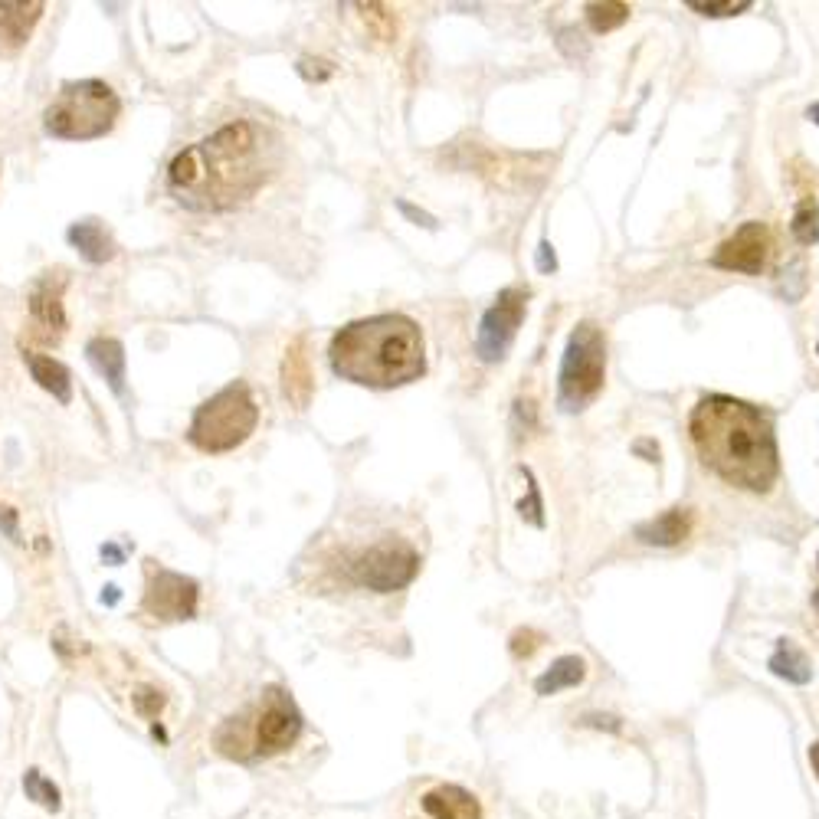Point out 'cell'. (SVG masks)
Instances as JSON below:
<instances>
[{"label":"cell","instance_id":"3","mask_svg":"<svg viewBox=\"0 0 819 819\" xmlns=\"http://www.w3.org/2000/svg\"><path fill=\"white\" fill-rule=\"evenodd\" d=\"M331 371L361 387H400L426 374V344L420 325L387 312L344 325L328 348Z\"/></svg>","mask_w":819,"mask_h":819},{"label":"cell","instance_id":"13","mask_svg":"<svg viewBox=\"0 0 819 819\" xmlns=\"http://www.w3.org/2000/svg\"><path fill=\"white\" fill-rule=\"evenodd\" d=\"M40 17H43L40 0H4L0 4V56L17 53L30 40Z\"/></svg>","mask_w":819,"mask_h":819},{"label":"cell","instance_id":"15","mask_svg":"<svg viewBox=\"0 0 819 819\" xmlns=\"http://www.w3.org/2000/svg\"><path fill=\"white\" fill-rule=\"evenodd\" d=\"M312 390H315V377L305 354V338H295L286 348V358H282V394H286L295 407H308Z\"/></svg>","mask_w":819,"mask_h":819},{"label":"cell","instance_id":"40","mask_svg":"<svg viewBox=\"0 0 819 819\" xmlns=\"http://www.w3.org/2000/svg\"><path fill=\"white\" fill-rule=\"evenodd\" d=\"M816 567H819V557H816Z\"/></svg>","mask_w":819,"mask_h":819},{"label":"cell","instance_id":"16","mask_svg":"<svg viewBox=\"0 0 819 819\" xmlns=\"http://www.w3.org/2000/svg\"><path fill=\"white\" fill-rule=\"evenodd\" d=\"M688 534H692V512L688 508H669V512L643 521L636 528V538L643 544H652V548H672V544L685 541Z\"/></svg>","mask_w":819,"mask_h":819},{"label":"cell","instance_id":"7","mask_svg":"<svg viewBox=\"0 0 819 819\" xmlns=\"http://www.w3.org/2000/svg\"><path fill=\"white\" fill-rule=\"evenodd\" d=\"M607 381V338L600 325L580 322L567 338L561 377H557V400L567 413L584 410Z\"/></svg>","mask_w":819,"mask_h":819},{"label":"cell","instance_id":"24","mask_svg":"<svg viewBox=\"0 0 819 819\" xmlns=\"http://www.w3.org/2000/svg\"><path fill=\"white\" fill-rule=\"evenodd\" d=\"M587 20H590V27L597 30V33H610V30L623 27V23L629 20V7L626 4H616V0H610V4H590L587 7Z\"/></svg>","mask_w":819,"mask_h":819},{"label":"cell","instance_id":"21","mask_svg":"<svg viewBox=\"0 0 819 819\" xmlns=\"http://www.w3.org/2000/svg\"><path fill=\"white\" fill-rule=\"evenodd\" d=\"M587 679V662L580 656H561L551 662V669L534 679V692L538 695H557L564 688H577Z\"/></svg>","mask_w":819,"mask_h":819},{"label":"cell","instance_id":"17","mask_svg":"<svg viewBox=\"0 0 819 819\" xmlns=\"http://www.w3.org/2000/svg\"><path fill=\"white\" fill-rule=\"evenodd\" d=\"M23 361H27L33 381H37L46 394H53L59 403L73 400V377H69V367L63 361L50 358V354H37V351H27Z\"/></svg>","mask_w":819,"mask_h":819},{"label":"cell","instance_id":"34","mask_svg":"<svg viewBox=\"0 0 819 819\" xmlns=\"http://www.w3.org/2000/svg\"><path fill=\"white\" fill-rule=\"evenodd\" d=\"M102 557H109L112 564H118V561H122V551L112 548V544H109V548H102Z\"/></svg>","mask_w":819,"mask_h":819},{"label":"cell","instance_id":"38","mask_svg":"<svg viewBox=\"0 0 819 819\" xmlns=\"http://www.w3.org/2000/svg\"><path fill=\"white\" fill-rule=\"evenodd\" d=\"M806 118H810L813 125H819V102H813L810 109H806Z\"/></svg>","mask_w":819,"mask_h":819},{"label":"cell","instance_id":"25","mask_svg":"<svg viewBox=\"0 0 819 819\" xmlns=\"http://www.w3.org/2000/svg\"><path fill=\"white\" fill-rule=\"evenodd\" d=\"M521 476L528 482V495L518 502V515L528 521L534 528H544V502H541V489L538 482H534V472L528 466H521Z\"/></svg>","mask_w":819,"mask_h":819},{"label":"cell","instance_id":"22","mask_svg":"<svg viewBox=\"0 0 819 819\" xmlns=\"http://www.w3.org/2000/svg\"><path fill=\"white\" fill-rule=\"evenodd\" d=\"M790 233L800 246H816L819 243V204L816 197H803L797 210H793Z\"/></svg>","mask_w":819,"mask_h":819},{"label":"cell","instance_id":"27","mask_svg":"<svg viewBox=\"0 0 819 819\" xmlns=\"http://www.w3.org/2000/svg\"><path fill=\"white\" fill-rule=\"evenodd\" d=\"M132 702H135V711H138L141 718H158L161 708H164V695L158 692V688H151V685H138L135 695H132Z\"/></svg>","mask_w":819,"mask_h":819},{"label":"cell","instance_id":"1","mask_svg":"<svg viewBox=\"0 0 819 819\" xmlns=\"http://www.w3.org/2000/svg\"><path fill=\"white\" fill-rule=\"evenodd\" d=\"M272 171H276L272 132L243 118L177 151L168 168V191L187 210L227 213L263 191Z\"/></svg>","mask_w":819,"mask_h":819},{"label":"cell","instance_id":"9","mask_svg":"<svg viewBox=\"0 0 819 819\" xmlns=\"http://www.w3.org/2000/svg\"><path fill=\"white\" fill-rule=\"evenodd\" d=\"M525 312H528V289L508 286L495 295L492 308L482 315L479 335H476V354L482 364H498L505 358L515 335H518Z\"/></svg>","mask_w":819,"mask_h":819},{"label":"cell","instance_id":"26","mask_svg":"<svg viewBox=\"0 0 819 819\" xmlns=\"http://www.w3.org/2000/svg\"><path fill=\"white\" fill-rule=\"evenodd\" d=\"M541 643H544V636L538 633V629H515L512 633V639H508V649H512V656L515 659H531L534 652L541 649Z\"/></svg>","mask_w":819,"mask_h":819},{"label":"cell","instance_id":"31","mask_svg":"<svg viewBox=\"0 0 819 819\" xmlns=\"http://www.w3.org/2000/svg\"><path fill=\"white\" fill-rule=\"evenodd\" d=\"M397 210L403 213V217H410L413 223H417V227H426V230H436V227H439L433 213H426V210H420V207H413L410 200H397Z\"/></svg>","mask_w":819,"mask_h":819},{"label":"cell","instance_id":"39","mask_svg":"<svg viewBox=\"0 0 819 819\" xmlns=\"http://www.w3.org/2000/svg\"><path fill=\"white\" fill-rule=\"evenodd\" d=\"M813 610H819V587L813 590Z\"/></svg>","mask_w":819,"mask_h":819},{"label":"cell","instance_id":"36","mask_svg":"<svg viewBox=\"0 0 819 819\" xmlns=\"http://www.w3.org/2000/svg\"><path fill=\"white\" fill-rule=\"evenodd\" d=\"M810 764H813V774L819 777V741L810 747Z\"/></svg>","mask_w":819,"mask_h":819},{"label":"cell","instance_id":"14","mask_svg":"<svg viewBox=\"0 0 819 819\" xmlns=\"http://www.w3.org/2000/svg\"><path fill=\"white\" fill-rule=\"evenodd\" d=\"M420 803L433 819H482V806L476 800V793L462 790L456 783L433 787L430 793H423Z\"/></svg>","mask_w":819,"mask_h":819},{"label":"cell","instance_id":"28","mask_svg":"<svg viewBox=\"0 0 819 819\" xmlns=\"http://www.w3.org/2000/svg\"><path fill=\"white\" fill-rule=\"evenodd\" d=\"M688 7L698 10L705 17H731V14H744L751 10V0H728V4H702V0H685Z\"/></svg>","mask_w":819,"mask_h":819},{"label":"cell","instance_id":"32","mask_svg":"<svg viewBox=\"0 0 819 819\" xmlns=\"http://www.w3.org/2000/svg\"><path fill=\"white\" fill-rule=\"evenodd\" d=\"M538 269L544 272V276L557 272V256H554V246L548 240H541V246H538Z\"/></svg>","mask_w":819,"mask_h":819},{"label":"cell","instance_id":"11","mask_svg":"<svg viewBox=\"0 0 819 819\" xmlns=\"http://www.w3.org/2000/svg\"><path fill=\"white\" fill-rule=\"evenodd\" d=\"M770 259V230L761 220H747L711 253V266L744 272V276H761Z\"/></svg>","mask_w":819,"mask_h":819},{"label":"cell","instance_id":"23","mask_svg":"<svg viewBox=\"0 0 819 819\" xmlns=\"http://www.w3.org/2000/svg\"><path fill=\"white\" fill-rule=\"evenodd\" d=\"M23 790H27L30 800H37L40 806H46L50 813H59L63 810V793L53 780H46L37 767H30L27 774H23Z\"/></svg>","mask_w":819,"mask_h":819},{"label":"cell","instance_id":"35","mask_svg":"<svg viewBox=\"0 0 819 819\" xmlns=\"http://www.w3.org/2000/svg\"><path fill=\"white\" fill-rule=\"evenodd\" d=\"M151 734H154V741H161V744H168V731L161 728V724H151Z\"/></svg>","mask_w":819,"mask_h":819},{"label":"cell","instance_id":"8","mask_svg":"<svg viewBox=\"0 0 819 819\" xmlns=\"http://www.w3.org/2000/svg\"><path fill=\"white\" fill-rule=\"evenodd\" d=\"M417 574H420V554L413 551V544L400 538L377 541L348 564V577L354 584L374 593L403 590L407 584H413Z\"/></svg>","mask_w":819,"mask_h":819},{"label":"cell","instance_id":"18","mask_svg":"<svg viewBox=\"0 0 819 819\" xmlns=\"http://www.w3.org/2000/svg\"><path fill=\"white\" fill-rule=\"evenodd\" d=\"M66 236H69V243H73L82 253V259H89L92 266L109 263V259L115 256V240L109 236V230H105L102 223H96V220L73 223Z\"/></svg>","mask_w":819,"mask_h":819},{"label":"cell","instance_id":"29","mask_svg":"<svg viewBox=\"0 0 819 819\" xmlns=\"http://www.w3.org/2000/svg\"><path fill=\"white\" fill-rule=\"evenodd\" d=\"M364 10V20H371L374 27H377V37L381 40H390L394 37V17L387 14V7H381V4H367V7H361Z\"/></svg>","mask_w":819,"mask_h":819},{"label":"cell","instance_id":"4","mask_svg":"<svg viewBox=\"0 0 819 819\" xmlns=\"http://www.w3.org/2000/svg\"><path fill=\"white\" fill-rule=\"evenodd\" d=\"M122 112L115 89L102 79L66 82L59 96L50 102L43 115L46 132L63 141H92L112 132L115 118Z\"/></svg>","mask_w":819,"mask_h":819},{"label":"cell","instance_id":"30","mask_svg":"<svg viewBox=\"0 0 819 819\" xmlns=\"http://www.w3.org/2000/svg\"><path fill=\"white\" fill-rule=\"evenodd\" d=\"M557 46H561V53L567 59H584L587 56V43L574 27H564L561 33H557Z\"/></svg>","mask_w":819,"mask_h":819},{"label":"cell","instance_id":"33","mask_svg":"<svg viewBox=\"0 0 819 819\" xmlns=\"http://www.w3.org/2000/svg\"><path fill=\"white\" fill-rule=\"evenodd\" d=\"M580 724H587V728H607V731H620V718H613V715H584V721Z\"/></svg>","mask_w":819,"mask_h":819},{"label":"cell","instance_id":"19","mask_svg":"<svg viewBox=\"0 0 819 819\" xmlns=\"http://www.w3.org/2000/svg\"><path fill=\"white\" fill-rule=\"evenodd\" d=\"M86 354H89L92 367H96L105 381H109V387L115 390V394H122V390H125V348H122V341L92 338L86 344Z\"/></svg>","mask_w":819,"mask_h":819},{"label":"cell","instance_id":"6","mask_svg":"<svg viewBox=\"0 0 819 819\" xmlns=\"http://www.w3.org/2000/svg\"><path fill=\"white\" fill-rule=\"evenodd\" d=\"M259 423V407L253 400V390L243 381H233L204 400L194 413L187 439L200 449V453H230V449L243 446L249 433Z\"/></svg>","mask_w":819,"mask_h":819},{"label":"cell","instance_id":"12","mask_svg":"<svg viewBox=\"0 0 819 819\" xmlns=\"http://www.w3.org/2000/svg\"><path fill=\"white\" fill-rule=\"evenodd\" d=\"M63 289H66V279L53 276V272H46V276L33 286L30 292V315L37 328H43L40 335L43 338H59L66 331V312H63Z\"/></svg>","mask_w":819,"mask_h":819},{"label":"cell","instance_id":"37","mask_svg":"<svg viewBox=\"0 0 819 819\" xmlns=\"http://www.w3.org/2000/svg\"><path fill=\"white\" fill-rule=\"evenodd\" d=\"M102 603H118V587H105Z\"/></svg>","mask_w":819,"mask_h":819},{"label":"cell","instance_id":"2","mask_svg":"<svg viewBox=\"0 0 819 819\" xmlns=\"http://www.w3.org/2000/svg\"><path fill=\"white\" fill-rule=\"evenodd\" d=\"M688 430L698 456L718 479L747 492H767L774 485L780 459L767 413L728 394H711L698 400Z\"/></svg>","mask_w":819,"mask_h":819},{"label":"cell","instance_id":"20","mask_svg":"<svg viewBox=\"0 0 819 819\" xmlns=\"http://www.w3.org/2000/svg\"><path fill=\"white\" fill-rule=\"evenodd\" d=\"M767 669L777 675V679L790 682V685H806L813 679V666H810V656L793 643V639H780L774 656H770Z\"/></svg>","mask_w":819,"mask_h":819},{"label":"cell","instance_id":"10","mask_svg":"<svg viewBox=\"0 0 819 819\" xmlns=\"http://www.w3.org/2000/svg\"><path fill=\"white\" fill-rule=\"evenodd\" d=\"M197 600H200L197 580L164 571V567H151L148 571V587H145V597H141V610L154 616V620H164V623L194 620Z\"/></svg>","mask_w":819,"mask_h":819},{"label":"cell","instance_id":"5","mask_svg":"<svg viewBox=\"0 0 819 819\" xmlns=\"http://www.w3.org/2000/svg\"><path fill=\"white\" fill-rule=\"evenodd\" d=\"M302 734V715L295 702L286 695V688L269 685L263 692V705L256 711L253 728H243L240 718H230L217 731V747L227 757H249L246 747H253V754H279L295 744Z\"/></svg>","mask_w":819,"mask_h":819},{"label":"cell","instance_id":"41","mask_svg":"<svg viewBox=\"0 0 819 819\" xmlns=\"http://www.w3.org/2000/svg\"><path fill=\"white\" fill-rule=\"evenodd\" d=\"M816 351H819V344H816Z\"/></svg>","mask_w":819,"mask_h":819}]
</instances>
